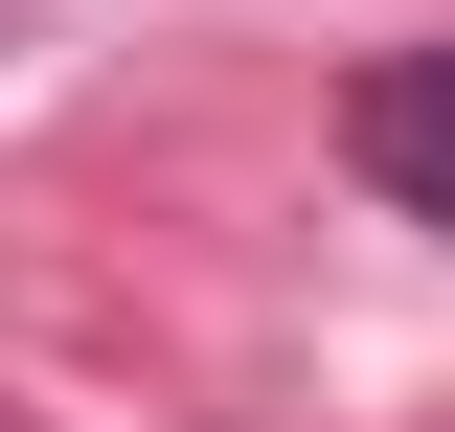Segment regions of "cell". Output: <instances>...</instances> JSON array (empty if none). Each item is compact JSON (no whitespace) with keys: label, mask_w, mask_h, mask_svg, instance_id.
<instances>
[{"label":"cell","mask_w":455,"mask_h":432,"mask_svg":"<svg viewBox=\"0 0 455 432\" xmlns=\"http://www.w3.org/2000/svg\"><path fill=\"white\" fill-rule=\"evenodd\" d=\"M0 432H46V410H0Z\"/></svg>","instance_id":"cell-2"},{"label":"cell","mask_w":455,"mask_h":432,"mask_svg":"<svg viewBox=\"0 0 455 432\" xmlns=\"http://www.w3.org/2000/svg\"><path fill=\"white\" fill-rule=\"evenodd\" d=\"M341 160L387 182L410 228H455V46H364L341 68Z\"/></svg>","instance_id":"cell-1"}]
</instances>
